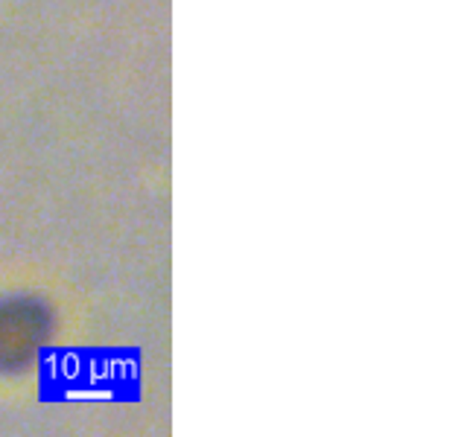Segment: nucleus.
<instances>
[{"label": "nucleus", "instance_id": "nucleus-1", "mask_svg": "<svg viewBox=\"0 0 467 437\" xmlns=\"http://www.w3.org/2000/svg\"><path fill=\"white\" fill-rule=\"evenodd\" d=\"M44 332V318L29 303H0V368L26 364L33 359Z\"/></svg>", "mask_w": 467, "mask_h": 437}]
</instances>
